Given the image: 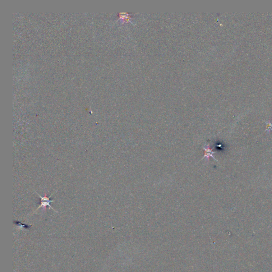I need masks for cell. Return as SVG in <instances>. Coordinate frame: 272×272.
I'll return each mask as SVG.
<instances>
[{"mask_svg":"<svg viewBox=\"0 0 272 272\" xmlns=\"http://www.w3.org/2000/svg\"><path fill=\"white\" fill-rule=\"evenodd\" d=\"M37 194L39 195V194ZM39 195V197H40V198H41V204H40V206L38 207V208L37 209V210L39 208L42 207L45 208L46 207L48 206L49 207V208H52V209H53V210H54L52 207L51 206L49 205L50 203H52V202H53V201H54L50 200V199H49V198L51 197L52 195L50 196L49 197H48L46 195L44 197H42L41 196Z\"/></svg>","mask_w":272,"mask_h":272,"instance_id":"6da1fadb","label":"cell"}]
</instances>
